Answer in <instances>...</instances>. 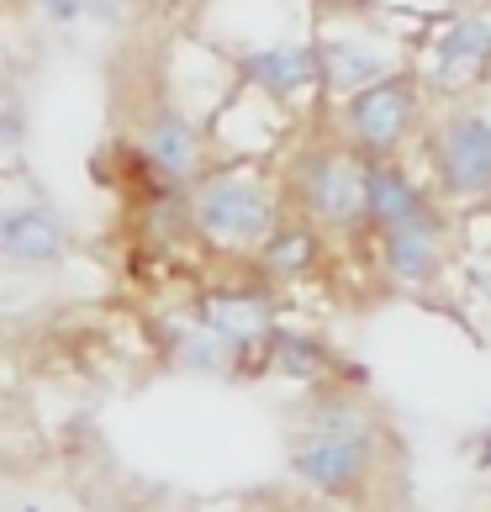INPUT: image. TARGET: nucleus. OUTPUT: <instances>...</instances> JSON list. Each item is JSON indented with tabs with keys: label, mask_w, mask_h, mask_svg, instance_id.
Returning a JSON list of instances; mask_svg holds the SVG:
<instances>
[{
	"label": "nucleus",
	"mask_w": 491,
	"mask_h": 512,
	"mask_svg": "<svg viewBox=\"0 0 491 512\" xmlns=\"http://www.w3.org/2000/svg\"><path fill=\"white\" fill-rule=\"evenodd\" d=\"M191 227L217 249H259L275 233V196L254 169H222L191 185Z\"/></svg>",
	"instance_id": "nucleus-1"
},
{
	"label": "nucleus",
	"mask_w": 491,
	"mask_h": 512,
	"mask_svg": "<svg viewBox=\"0 0 491 512\" xmlns=\"http://www.w3.org/2000/svg\"><path fill=\"white\" fill-rule=\"evenodd\" d=\"M291 470L307 486L328 491V497H344V491H354L365 481V470H370V428L354 412H344V407L323 412L307 439L296 444Z\"/></svg>",
	"instance_id": "nucleus-2"
},
{
	"label": "nucleus",
	"mask_w": 491,
	"mask_h": 512,
	"mask_svg": "<svg viewBox=\"0 0 491 512\" xmlns=\"http://www.w3.org/2000/svg\"><path fill=\"white\" fill-rule=\"evenodd\" d=\"M74 254V222L48 201L0 196V264L16 270H53Z\"/></svg>",
	"instance_id": "nucleus-3"
},
{
	"label": "nucleus",
	"mask_w": 491,
	"mask_h": 512,
	"mask_svg": "<svg viewBox=\"0 0 491 512\" xmlns=\"http://www.w3.org/2000/svg\"><path fill=\"white\" fill-rule=\"evenodd\" d=\"M138 154L164 191H191L201 180V127L180 106H154L138 117Z\"/></svg>",
	"instance_id": "nucleus-4"
},
{
	"label": "nucleus",
	"mask_w": 491,
	"mask_h": 512,
	"mask_svg": "<svg viewBox=\"0 0 491 512\" xmlns=\"http://www.w3.org/2000/svg\"><path fill=\"white\" fill-rule=\"evenodd\" d=\"M301 201H307L312 217H323L333 227H344L365 212V169H354L349 159L323 154V159H307L301 164Z\"/></svg>",
	"instance_id": "nucleus-5"
},
{
	"label": "nucleus",
	"mask_w": 491,
	"mask_h": 512,
	"mask_svg": "<svg viewBox=\"0 0 491 512\" xmlns=\"http://www.w3.org/2000/svg\"><path fill=\"white\" fill-rule=\"evenodd\" d=\"M243 69V80H249L254 90H264V96H296V90H307L317 74V48L307 43H275V48H254V53H243L238 59Z\"/></svg>",
	"instance_id": "nucleus-6"
},
{
	"label": "nucleus",
	"mask_w": 491,
	"mask_h": 512,
	"mask_svg": "<svg viewBox=\"0 0 491 512\" xmlns=\"http://www.w3.org/2000/svg\"><path fill=\"white\" fill-rule=\"evenodd\" d=\"M196 322L212 338H222L228 349H249L270 333V301L254 296V291H212L201 301Z\"/></svg>",
	"instance_id": "nucleus-7"
},
{
	"label": "nucleus",
	"mask_w": 491,
	"mask_h": 512,
	"mask_svg": "<svg viewBox=\"0 0 491 512\" xmlns=\"http://www.w3.org/2000/svg\"><path fill=\"white\" fill-rule=\"evenodd\" d=\"M349 122H354V132H360L365 148H391L407 132V122H412L407 85L381 80V85L360 90V96H349Z\"/></svg>",
	"instance_id": "nucleus-8"
},
{
	"label": "nucleus",
	"mask_w": 491,
	"mask_h": 512,
	"mask_svg": "<svg viewBox=\"0 0 491 512\" xmlns=\"http://www.w3.org/2000/svg\"><path fill=\"white\" fill-rule=\"evenodd\" d=\"M444 180L455 191H486L491 185V127L460 122L444 132Z\"/></svg>",
	"instance_id": "nucleus-9"
},
{
	"label": "nucleus",
	"mask_w": 491,
	"mask_h": 512,
	"mask_svg": "<svg viewBox=\"0 0 491 512\" xmlns=\"http://www.w3.org/2000/svg\"><path fill=\"white\" fill-rule=\"evenodd\" d=\"M365 212L386 227H407V222L428 217L418 206V191H412L396 169H365Z\"/></svg>",
	"instance_id": "nucleus-10"
},
{
	"label": "nucleus",
	"mask_w": 491,
	"mask_h": 512,
	"mask_svg": "<svg viewBox=\"0 0 491 512\" xmlns=\"http://www.w3.org/2000/svg\"><path fill=\"white\" fill-rule=\"evenodd\" d=\"M491 59V27L486 22H460V27H449L444 32V43H439V64H433V80L439 85H455L465 80L476 64Z\"/></svg>",
	"instance_id": "nucleus-11"
},
{
	"label": "nucleus",
	"mask_w": 491,
	"mask_h": 512,
	"mask_svg": "<svg viewBox=\"0 0 491 512\" xmlns=\"http://www.w3.org/2000/svg\"><path fill=\"white\" fill-rule=\"evenodd\" d=\"M317 69L328 74V85L338 90H370V85H381V74H386V59L375 48H360V43H328L323 53H317Z\"/></svg>",
	"instance_id": "nucleus-12"
},
{
	"label": "nucleus",
	"mask_w": 491,
	"mask_h": 512,
	"mask_svg": "<svg viewBox=\"0 0 491 512\" xmlns=\"http://www.w3.org/2000/svg\"><path fill=\"white\" fill-rule=\"evenodd\" d=\"M386 264H391L396 280H423L433 270V227H428V217L407 222V227H391Z\"/></svg>",
	"instance_id": "nucleus-13"
},
{
	"label": "nucleus",
	"mask_w": 491,
	"mask_h": 512,
	"mask_svg": "<svg viewBox=\"0 0 491 512\" xmlns=\"http://www.w3.org/2000/svg\"><path fill=\"white\" fill-rule=\"evenodd\" d=\"M312 259H317V238L307 227H275V233L259 243V264L270 275H296V270H307Z\"/></svg>",
	"instance_id": "nucleus-14"
},
{
	"label": "nucleus",
	"mask_w": 491,
	"mask_h": 512,
	"mask_svg": "<svg viewBox=\"0 0 491 512\" xmlns=\"http://www.w3.org/2000/svg\"><path fill=\"white\" fill-rule=\"evenodd\" d=\"M275 365L286 375H317L323 370V349L301 333H275Z\"/></svg>",
	"instance_id": "nucleus-15"
},
{
	"label": "nucleus",
	"mask_w": 491,
	"mask_h": 512,
	"mask_svg": "<svg viewBox=\"0 0 491 512\" xmlns=\"http://www.w3.org/2000/svg\"><path fill=\"white\" fill-rule=\"evenodd\" d=\"M37 11L48 16V22H59V27H74L85 16V0H32Z\"/></svg>",
	"instance_id": "nucleus-16"
},
{
	"label": "nucleus",
	"mask_w": 491,
	"mask_h": 512,
	"mask_svg": "<svg viewBox=\"0 0 491 512\" xmlns=\"http://www.w3.org/2000/svg\"><path fill=\"white\" fill-rule=\"evenodd\" d=\"M0 74H6V32H0Z\"/></svg>",
	"instance_id": "nucleus-17"
},
{
	"label": "nucleus",
	"mask_w": 491,
	"mask_h": 512,
	"mask_svg": "<svg viewBox=\"0 0 491 512\" xmlns=\"http://www.w3.org/2000/svg\"><path fill=\"white\" fill-rule=\"evenodd\" d=\"M481 454H486V465H491V439H486V449H481Z\"/></svg>",
	"instance_id": "nucleus-18"
},
{
	"label": "nucleus",
	"mask_w": 491,
	"mask_h": 512,
	"mask_svg": "<svg viewBox=\"0 0 491 512\" xmlns=\"http://www.w3.org/2000/svg\"><path fill=\"white\" fill-rule=\"evenodd\" d=\"M22 512H43V507H22Z\"/></svg>",
	"instance_id": "nucleus-19"
}]
</instances>
